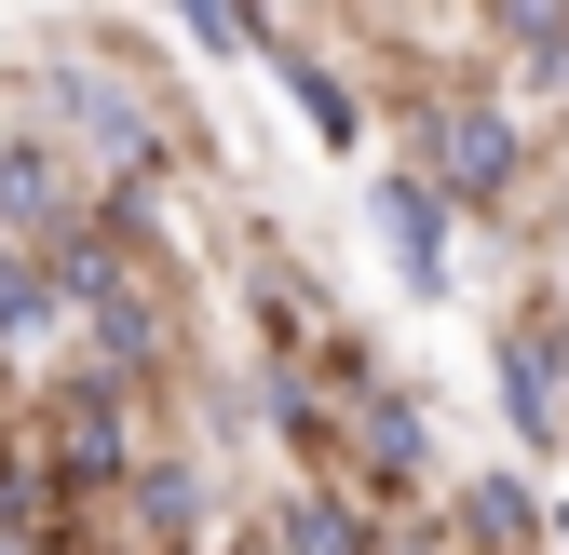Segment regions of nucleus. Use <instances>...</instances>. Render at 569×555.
<instances>
[{
	"mask_svg": "<svg viewBox=\"0 0 569 555\" xmlns=\"http://www.w3.org/2000/svg\"><path fill=\"white\" fill-rule=\"evenodd\" d=\"M435 176H448L461 203H502V176H516V122L475 109V95H448V109H435Z\"/></svg>",
	"mask_w": 569,
	"mask_h": 555,
	"instance_id": "nucleus-1",
	"label": "nucleus"
},
{
	"mask_svg": "<svg viewBox=\"0 0 569 555\" xmlns=\"http://www.w3.org/2000/svg\"><path fill=\"white\" fill-rule=\"evenodd\" d=\"M380 244L407 258V285H448V218H435L420 176H380Z\"/></svg>",
	"mask_w": 569,
	"mask_h": 555,
	"instance_id": "nucleus-2",
	"label": "nucleus"
},
{
	"mask_svg": "<svg viewBox=\"0 0 569 555\" xmlns=\"http://www.w3.org/2000/svg\"><path fill=\"white\" fill-rule=\"evenodd\" d=\"M54 461L82 474V488H96V474H122V434H109V393H82V406H54Z\"/></svg>",
	"mask_w": 569,
	"mask_h": 555,
	"instance_id": "nucleus-3",
	"label": "nucleus"
},
{
	"mask_svg": "<svg viewBox=\"0 0 569 555\" xmlns=\"http://www.w3.org/2000/svg\"><path fill=\"white\" fill-rule=\"evenodd\" d=\"M529 528H542V502L516 488V474H488V488H475V542L502 555V542H529Z\"/></svg>",
	"mask_w": 569,
	"mask_h": 555,
	"instance_id": "nucleus-4",
	"label": "nucleus"
},
{
	"mask_svg": "<svg viewBox=\"0 0 569 555\" xmlns=\"http://www.w3.org/2000/svg\"><path fill=\"white\" fill-rule=\"evenodd\" d=\"M284 95L312 109V135H326V150H352V95L326 82V68H299V54H284Z\"/></svg>",
	"mask_w": 569,
	"mask_h": 555,
	"instance_id": "nucleus-5",
	"label": "nucleus"
},
{
	"mask_svg": "<svg viewBox=\"0 0 569 555\" xmlns=\"http://www.w3.org/2000/svg\"><path fill=\"white\" fill-rule=\"evenodd\" d=\"M41 325H54V285L14 258V271H0V339H41Z\"/></svg>",
	"mask_w": 569,
	"mask_h": 555,
	"instance_id": "nucleus-6",
	"label": "nucleus"
},
{
	"mask_svg": "<svg viewBox=\"0 0 569 555\" xmlns=\"http://www.w3.org/2000/svg\"><path fill=\"white\" fill-rule=\"evenodd\" d=\"M54 218V190H41V163L14 150V163H0V231H41Z\"/></svg>",
	"mask_w": 569,
	"mask_h": 555,
	"instance_id": "nucleus-7",
	"label": "nucleus"
},
{
	"mask_svg": "<svg viewBox=\"0 0 569 555\" xmlns=\"http://www.w3.org/2000/svg\"><path fill=\"white\" fill-rule=\"evenodd\" d=\"M502 28H516L542 68H556V54H569V0H502Z\"/></svg>",
	"mask_w": 569,
	"mask_h": 555,
	"instance_id": "nucleus-8",
	"label": "nucleus"
},
{
	"mask_svg": "<svg viewBox=\"0 0 569 555\" xmlns=\"http://www.w3.org/2000/svg\"><path fill=\"white\" fill-rule=\"evenodd\" d=\"M367 447H380V461L407 474V461H420V421H407V406H367Z\"/></svg>",
	"mask_w": 569,
	"mask_h": 555,
	"instance_id": "nucleus-9",
	"label": "nucleus"
},
{
	"mask_svg": "<svg viewBox=\"0 0 569 555\" xmlns=\"http://www.w3.org/2000/svg\"><path fill=\"white\" fill-rule=\"evenodd\" d=\"M556 542H569V502H556Z\"/></svg>",
	"mask_w": 569,
	"mask_h": 555,
	"instance_id": "nucleus-10",
	"label": "nucleus"
}]
</instances>
